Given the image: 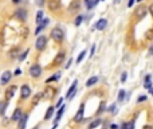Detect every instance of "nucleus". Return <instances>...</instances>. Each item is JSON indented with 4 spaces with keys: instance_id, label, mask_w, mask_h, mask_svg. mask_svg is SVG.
<instances>
[{
    "instance_id": "f257e3e1",
    "label": "nucleus",
    "mask_w": 153,
    "mask_h": 129,
    "mask_svg": "<svg viewBox=\"0 0 153 129\" xmlns=\"http://www.w3.org/2000/svg\"><path fill=\"white\" fill-rule=\"evenodd\" d=\"M51 38L55 43H62L65 40V32L61 27H54L51 30Z\"/></svg>"
},
{
    "instance_id": "f03ea898",
    "label": "nucleus",
    "mask_w": 153,
    "mask_h": 129,
    "mask_svg": "<svg viewBox=\"0 0 153 129\" xmlns=\"http://www.w3.org/2000/svg\"><path fill=\"white\" fill-rule=\"evenodd\" d=\"M28 75L34 79H38L40 78V75H42V67H40L39 63H32L30 69H28Z\"/></svg>"
},
{
    "instance_id": "7ed1b4c3",
    "label": "nucleus",
    "mask_w": 153,
    "mask_h": 129,
    "mask_svg": "<svg viewBox=\"0 0 153 129\" xmlns=\"http://www.w3.org/2000/svg\"><path fill=\"white\" fill-rule=\"evenodd\" d=\"M47 46V36L46 35H39L36 38V42H35V48L38 51H43Z\"/></svg>"
},
{
    "instance_id": "20e7f679",
    "label": "nucleus",
    "mask_w": 153,
    "mask_h": 129,
    "mask_svg": "<svg viewBox=\"0 0 153 129\" xmlns=\"http://www.w3.org/2000/svg\"><path fill=\"white\" fill-rule=\"evenodd\" d=\"M146 12H148V8L141 4V5H138V7L134 10V18L137 20H141L142 18L146 15Z\"/></svg>"
},
{
    "instance_id": "39448f33",
    "label": "nucleus",
    "mask_w": 153,
    "mask_h": 129,
    "mask_svg": "<svg viewBox=\"0 0 153 129\" xmlns=\"http://www.w3.org/2000/svg\"><path fill=\"white\" fill-rule=\"evenodd\" d=\"M20 97H22V100H28L31 97V87H30L28 83L22 85V87H20Z\"/></svg>"
},
{
    "instance_id": "423d86ee",
    "label": "nucleus",
    "mask_w": 153,
    "mask_h": 129,
    "mask_svg": "<svg viewBox=\"0 0 153 129\" xmlns=\"http://www.w3.org/2000/svg\"><path fill=\"white\" fill-rule=\"evenodd\" d=\"M77 86H78V79L73 81V83H71V86H70V89L67 90V93H66V98L73 100V98L77 96Z\"/></svg>"
},
{
    "instance_id": "0eeeda50",
    "label": "nucleus",
    "mask_w": 153,
    "mask_h": 129,
    "mask_svg": "<svg viewBox=\"0 0 153 129\" xmlns=\"http://www.w3.org/2000/svg\"><path fill=\"white\" fill-rule=\"evenodd\" d=\"M16 89H18V86H16V85H11L7 90H5V93H4V98H5V101H7V102L11 101L12 97L15 96Z\"/></svg>"
},
{
    "instance_id": "6e6552de",
    "label": "nucleus",
    "mask_w": 153,
    "mask_h": 129,
    "mask_svg": "<svg viewBox=\"0 0 153 129\" xmlns=\"http://www.w3.org/2000/svg\"><path fill=\"white\" fill-rule=\"evenodd\" d=\"M27 11L24 10V8H19V10H16L15 12H14V18H16L18 20H20V22H24V20L27 19Z\"/></svg>"
},
{
    "instance_id": "1a4fd4ad",
    "label": "nucleus",
    "mask_w": 153,
    "mask_h": 129,
    "mask_svg": "<svg viewBox=\"0 0 153 129\" xmlns=\"http://www.w3.org/2000/svg\"><path fill=\"white\" fill-rule=\"evenodd\" d=\"M83 113H85V104H81L79 105V109H78V112L75 113V116H74V121L75 122H82L83 121Z\"/></svg>"
},
{
    "instance_id": "9d476101",
    "label": "nucleus",
    "mask_w": 153,
    "mask_h": 129,
    "mask_svg": "<svg viewBox=\"0 0 153 129\" xmlns=\"http://www.w3.org/2000/svg\"><path fill=\"white\" fill-rule=\"evenodd\" d=\"M48 24H50V19H48V18H44V19L42 20V23L38 24V27H36V30L34 31V34L39 36V35H40V32L43 31V30H44L46 27H47Z\"/></svg>"
},
{
    "instance_id": "9b49d317",
    "label": "nucleus",
    "mask_w": 153,
    "mask_h": 129,
    "mask_svg": "<svg viewBox=\"0 0 153 129\" xmlns=\"http://www.w3.org/2000/svg\"><path fill=\"white\" fill-rule=\"evenodd\" d=\"M65 58H66V53H65V51H59L58 54L55 55L54 61H52V65H54V66H59V65H62L63 61H65Z\"/></svg>"
},
{
    "instance_id": "f8f14e48",
    "label": "nucleus",
    "mask_w": 153,
    "mask_h": 129,
    "mask_svg": "<svg viewBox=\"0 0 153 129\" xmlns=\"http://www.w3.org/2000/svg\"><path fill=\"white\" fill-rule=\"evenodd\" d=\"M12 77H14V74H12L11 71L10 70H7V71H4L3 74H1V78H0V83H1V85H7L8 82H10V81H11V78Z\"/></svg>"
},
{
    "instance_id": "ddd939ff",
    "label": "nucleus",
    "mask_w": 153,
    "mask_h": 129,
    "mask_svg": "<svg viewBox=\"0 0 153 129\" xmlns=\"http://www.w3.org/2000/svg\"><path fill=\"white\" fill-rule=\"evenodd\" d=\"M23 110L20 109V108H16L15 110H14V113H12V116H11V121H14V122H19L20 121V118L23 117Z\"/></svg>"
},
{
    "instance_id": "4468645a",
    "label": "nucleus",
    "mask_w": 153,
    "mask_h": 129,
    "mask_svg": "<svg viewBox=\"0 0 153 129\" xmlns=\"http://www.w3.org/2000/svg\"><path fill=\"white\" fill-rule=\"evenodd\" d=\"M43 96L47 100H52V98L55 97V87H52V86H46L44 87V91H43Z\"/></svg>"
},
{
    "instance_id": "2eb2a0df",
    "label": "nucleus",
    "mask_w": 153,
    "mask_h": 129,
    "mask_svg": "<svg viewBox=\"0 0 153 129\" xmlns=\"http://www.w3.org/2000/svg\"><path fill=\"white\" fill-rule=\"evenodd\" d=\"M47 5H48V10L52 12L58 11L61 8V0H48L47 1Z\"/></svg>"
},
{
    "instance_id": "dca6fc26",
    "label": "nucleus",
    "mask_w": 153,
    "mask_h": 129,
    "mask_svg": "<svg viewBox=\"0 0 153 129\" xmlns=\"http://www.w3.org/2000/svg\"><path fill=\"white\" fill-rule=\"evenodd\" d=\"M81 10V0H73L69 7V12L70 14H74V12H78Z\"/></svg>"
},
{
    "instance_id": "f3484780",
    "label": "nucleus",
    "mask_w": 153,
    "mask_h": 129,
    "mask_svg": "<svg viewBox=\"0 0 153 129\" xmlns=\"http://www.w3.org/2000/svg\"><path fill=\"white\" fill-rule=\"evenodd\" d=\"M27 121H28V114L24 113L23 117L20 118V121L18 122V129H26V126H27Z\"/></svg>"
},
{
    "instance_id": "a211bd4d",
    "label": "nucleus",
    "mask_w": 153,
    "mask_h": 129,
    "mask_svg": "<svg viewBox=\"0 0 153 129\" xmlns=\"http://www.w3.org/2000/svg\"><path fill=\"white\" fill-rule=\"evenodd\" d=\"M106 26H107V20L103 19V18H102V19H99L98 22L95 23V28H97L98 31H102V30H105Z\"/></svg>"
},
{
    "instance_id": "6ab92c4d",
    "label": "nucleus",
    "mask_w": 153,
    "mask_h": 129,
    "mask_svg": "<svg viewBox=\"0 0 153 129\" xmlns=\"http://www.w3.org/2000/svg\"><path fill=\"white\" fill-rule=\"evenodd\" d=\"M65 109H66V105H63L59 108V110L56 112V116H55V121H54V125H58L59 120H61V117H62V114L65 113Z\"/></svg>"
},
{
    "instance_id": "aec40b11",
    "label": "nucleus",
    "mask_w": 153,
    "mask_h": 129,
    "mask_svg": "<svg viewBox=\"0 0 153 129\" xmlns=\"http://www.w3.org/2000/svg\"><path fill=\"white\" fill-rule=\"evenodd\" d=\"M144 87H145L146 90H150L153 87L152 86V75L150 74H146L145 79H144Z\"/></svg>"
},
{
    "instance_id": "412c9836",
    "label": "nucleus",
    "mask_w": 153,
    "mask_h": 129,
    "mask_svg": "<svg viewBox=\"0 0 153 129\" xmlns=\"http://www.w3.org/2000/svg\"><path fill=\"white\" fill-rule=\"evenodd\" d=\"M101 124H102V118H94V120L89 124L87 129H95V128H98Z\"/></svg>"
},
{
    "instance_id": "4be33fe9",
    "label": "nucleus",
    "mask_w": 153,
    "mask_h": 129,
    "mask_svg": "<svg viewBox=\"0 0 153 129\" xmlns=\"http://www.w3.org/2000/svg\"><path fill=\"white\" fill-rule=\"evenodd\" d=\"M61 75H62V73L61 71H56L55 74H52V77H50V78L46 79V83H50V82H56V81H59L61 79Z\"/></svg>"
},
{
    "instance_id": "5701e85b",
    "label": "nucleus",
    "mask_w": 153,
    "mask_h": 129,
    "mask_svg": "<svg viewBox=\"0 0 153 129\" xmlns=\"http://www.w3.org/2000/svg\"><path fill=\"white\" fill-rule=\"evenodd\" d=\"M97 82H98V77H97V75H93V77H90V78L86 81V87H91V86H94Z\"/></svg>"
},
{
    "instance_id": "b1692460",
    "label": "nucleus",
    "mask_w": 153,
    "mask_h": 129,
    "mask_svg": "<svg viewBox=\"0 0 153 129\" xmlns=\"http://www.w3.org/2000/svg\"><path fill=\"white\" fill-rule=\"evenodd\" d=\"M19 55H20V48L19 47H14V48L10 51V58H12V59L19 58Z\"/></svg>"
},
{
    "instance_id": "393cba45",
    "label": "nucleus",
    "mask_w": 153,
    "mask_h": 129,
    "mask_svg": "<svg viewBox=\"0 0 153 129\" xmlns=\"http://www.w3.org/2000/svg\"><path fill=\"white\" fill-rule=\"evenodd\" d=\"M42 97H43V93H38V94H35V96H34V98H32V101H31L32 108H34V106H36L38 104H39V101L42 100Z\"/></svg>"
},
{
    "instance_id": "a878e982",
    "label": "nucleus",
    "mask_w": 153,
    "mask_h": 129,
    "mask_svg": "<svg viewBox=\"0 0 153 129\" xmlns=\"http://www.w3.org/2000/svg\"><path fill=\"white\" fill-rule=\"evenodd\" d=\"M54 112H55V106H48L47 112H46V114H44V120H46V121H48V120L52 117Z\"/></svg>"
},
{
    "instance_id": "bb28decb",
    "label": "nucleus",
    "mask_w": 153,
    "mask_h": 129,
    "mask_svg": "<svg viewBox=\"0 0 153 129\" xmlns=\"http://www.w3.org/2000/svg\"><path fill=\"white\" fill-rule=\"evenodd\" d=\"M126 100V91L124 89H121L118 91V97H117V101L118 102H124Z\"/></svg>"
},
{
    "instance_id": "cd10ccee",
    "label": "nucleus",
    "mask_w": 153,
    "mask_h": 129,
    "mask_svg": "<svg viewBox=\"0 0 153 129\" xmlns=\"http://www.w3.org/2000/svg\"><path fill=\"white\" fill-rule=\"evenodd\" d=\"M43 19H44V14H43V11H42V10H39V11H38V14H36L35 23H36V24H40Z\"/></svg>"
},
{
    "instance_id": "c85d7f7f",
    "label": "nucleus",
    "mask_w": 153,
    "mask_h": 129,
    "mask_svg": "<svg viewBox=\"0 0 153 129\" xmlns=\"http://www.w3.org/2000/svg\"><path fill=\"white\" fill-rule=\"evenodd\" d=\"M7 106H8L7 101H0V116H4V114H5Z\"/></svg>"
},
{
    "instance_id": "c756f323",
    "label": "nucleus",
    "mask_w": 153,
    "mask_h": 129,
    "mask_svg": "<svg viewBox=\"0 0 153 129\" xmlns=\"http://www.w3.org/2000/svg\"><path fill=\"white\" fill-rule=\"evenodd\" d=\"M106 112H109L110 114H116L117 113V105H116V104L110 105L109 108H106Z\"/></svg>"
},
{
    "instance_id": "7c9ffc66",
    "label": "nucleus",
    "mask_w": 153,
    "mask_h": 129,
    "mask_svg": "<svg viewBox=\"0 0 153 129\" xmlns=\"http://www.w3.org/2000/svg\"><path fill=\"white\" fill-rule=\"evenodd\" d=\"M83 22V16L82 15H78L77 18L74 19V24H75V27H78V26H81V23Z\"/></svg>"
},
{
    "instance_id": "2f4dec72",
    "label": "nucleus",
    "mask_w": 153,
    "mask_h": 129,
    "mask_svg": "<svg viewBox=\"0 0 153 129\" xmlns=\"http://www.w3.org/2000/svg\"><path fill=\"white\" fill-rule=\"evenodd\" d=\"M28 53H30V50H26V51H24V53H20L19 58H18V59H19V62H23L24 59L27 58V54H28Z\"/></svg>"
},
{
    "instance_id": "473e14b6",
    "label": "nucleus",
    "mask_w": 153,
    "mask_h": 129,
    "mask_svg": "<svg viewBox=\"0 0 153 129\" xmlns=\"http://www.w3.org/2000/svg\"><path fill=\"white\" fill-rule=\"evenodd\" d=\"M86 53H87L86 50H83V51H81V53H79L78 58H77V63H81V62H82V59L85 58V55H86Z\"/></svg>"
},
{
    "instance_id": "72a5a7b5",
    "label": "nucleus",
    "mask_w": 153,
    "mask_h": 129,
    "mask_svg": "<svg viewBox=\"0 0 153 129\" xmlns=\"http://www.w3.org/2000/svg\"><path fill=\"white\" fill-rule=\"evenodd\" d=\"M105 102H101V105H99V108H98V110H97V116H98V114H101L102 112H105L106 110V108H105Z\"/></svg>"
},
{
    "instance_id": "f704fd0d",
    "label": "nucleus",
    "mask_w": 153,
    "mask_h": 129,
    "mask_svg": "<svg viewBox=\"0 0 153 129\" xmlns=\"http://www.w3.org/2000/svg\"><path fill=\"white\" fill-rule=\"evenodd\" d=\"M134 122H136V120H132V121L126 122V129H134Z\"/></svg>"
},
{
    "instance_id": "c9c22d12",
    "label": "nucleus",
    "mask_w": 153,
    "mask_h": 129,
    "mask_svg": "<svg viewBox=\"0 0 153 129\" xmlns=\"http://www.w3.org/2000/svg\"><path fill=\"white\" fill-rule=\"evenodd\" d=\"M146 100H148V96H145V94H142V96H140V97L137 98V102L140 104V102H145Z\"/></svg>"
},
{
    "instance_id": "e433bc0d",
    "label": "nucleus",
    "mask_w": 153,
    "mask_h": 129,
    "mask_svg": "<svg viewBox=\"0 0 153 129\" xmlns=\"http://www.w3.org/2000/svg\"><path fill=\"white\" fill-rule=\"evenodd\" d=\"M126 78H128V73H126V71H124V73L121 74V82L125 83L126 82Z\"/></svg>"
},
{
    "instance_id": "4c0bfd02",
    "label": "nucleus",
    "mask_w": 153,
    "mask_h": 129,
    "mask_svg": "<svg viewBox=\"0 0 153 129\" xmlns=\"http://www.w3.org/2000/svg\"><path fill=\"white\" fill-rule=\"evenodd\" d=\"M44 1H46V0H36L35 3H36V5H38V7H43Z\"/></svg>"
},
{
    "instance_id": "58836bf2",
    "label": "nucleus",
    "mask_w": 153,
    "mask_h": 129,
    "mask_svg": "<svg viewBox=\"0 0 153 129\" xmlns=\"http://www.w3.org/2000/svg\"><path fill=\"white\" fill-rule=\"evenodd\" d=\"M95 44H93V46H91V50H90V58L91 57H94V54H95Z\"/></svg>"
},
{
    "instance_id": "ea45409f",
    "label": "nucleus",
    "mask_w": 153,
    "mask_h": 129,
    "mask_svg": "<svg viewBox=\"0 0 153 129\" xmlns=\"http://www.w3.org/2000/svg\"><path fill=\"white\" fill-rule=\"evenodd\" d=\"M71 63H73V58H70V59H69V61H67V63H66V65H65V69H70Z\"/></svg>"
},
{
    "instance_id": "a19ab883",
    "label": "nucleus",
    "mask_w": 153,
    "mask_h": 129,
    "mask_svg": "<svg viewBox=\"0 0 153 129\" xmlns=\"http://www.w3.org/2000/svg\"><path fill=\"white\" fill-rule=\"evenodd\" d=\"M62 102H63V98H59V101L55 104V109H56V108H61V106H62Z\"/></svg>"
},
{
    "instance_id": "79ce46f5",
    "label": "nucleus",
    "mask_w": 153,
    "mask_h": 129,
    "mask_svg": "<svg viewBox=\"0 0 153 129\" xmlns=\"http://www.w3.org/2000/svg\"><path fill=\"white\" fill-rule=\"evenodd\" d=\"M20 74H22V70H20V69H16L15 73H14V77H19Z\"/></svg>"
},
{
    "instance_id": "37998d69",
    "label": "nucleus",
    "mask_w": 153,
    "mask_h": 129,
    "mask_svg": "<svg viewBox=\"0 0 153 129\" xmlns=\"http://www.w3.org/2000/svg\"><path fill=\"white\" fill-rule=\"evenodd\" d=\"M109 129H120V126L117 124H110L109 125Z\"/></svg>"
},
{
    "instance_id": "c03bdc74",
    "label": "nucleus",
    "mask_w": 153,
    "mask_h": 129,
    "mask_svg": "<svg viewBox=\"0 0 153 129\" xmlns=\"http://www.w3.org/2000/svg\"><path fill=\"white\" fill-rule=\"evenodd\" d=\"M148 10H149V14H150V15H152V18H153V4H152V5H149V7H148Z\"/></svg>"
},
{
    "instance_id": "a18cd8bd",
    "label": "nucleus",
    "mask_w": 153,
    "mask_h": 129,
    "mask_svg": "<svg viewBox=\"0 0 153 129\" xmlns=\"http://www.w3.org/2000/svg\"><path fill=\"white\" fill-rule=\"evenodd\" d=\"M133 4H134V0H128V7H132V5H133Z\"/></svg>"
},
{
    "instance_id": "49530a36",
    "label": "nucleus",
    "mask_w": 153,
    "mask_h": 129,
    "mask_svg": "<svg viewBox=\"0 0 153 129\" xmlns=\"http://www.w3.org/2000/svg\"><path fill=\"white\" fill-rule=\"evenodd\" d=\"M142 129H153V126L152 125H144V126H142Z\"/></svg>"
},
{
    "instance_id": "de8ad7c7",
    "label": "nucleus",
    "mask_w": 153,
    "mask_h": 129,
    "mask_svg": "<svg viewBox=\"0 0 153 129\" xmlns=\"http://www.w3.org/2000/svg\"><path fill=\"white\" fill-rule=\"evenodd\" d=\"M120 129H126V122H122L121 126H120Z\"/></svg>"
},
{
    "instance_id": "09e8293b",
    "label": "nucleus",
    "mask_w": 153,
    "mask_h": 129,
    "mask_svg": "<svg viewBox=\"0 0 153 129\" xmlns=\"http://www.w3.org/2000/svg\"><path fill=\"white\" fill-rule=\"evenodd\" d=\"M20 1H22V0H12V3H14V4H19Z\"/></svg>"
},
{
    "instance_id": "8fccbe9b",
    "label": "nucleus",
    "mask_w": 153,
    "mask_h": 129,
    "mask_svg": "<svg viewBox=\"0 0 153 129\" xmlns=\"http://www.w3.org/2000/svg\"><path fill=\"white\" fill-rule=\"evenodd\" d=\"M120 1H121V0H114L113 3H114V4H118V3H120Z\"/></svg>"
},
{
    "instance_id": "3c124183",
    "label": "nucleus",
    "mask_w": 153,
    "mask_h": 129,
    "mask_svg": "<svg viewBox=\"0 0 153 129\" xmlns=\"http://www.w3.org/2000/svg\"><path fill=\"white\" fill-rule=\"evenodd\" d=\"M149 91H150V94H152V96H153V87H152V89L149 90Z\"/></svg>"
},
{
    "instance_id": "603ef678",
    "label": "nucleus",
    "mask_w": 153,
    "mask_h": 129,
    "mask_svg": "<svg viewBox=\"0 0 153 129\" xmlns=\"http://www.w3.org/2000/svg\"><path fill=\"white\" fill-rule=\"evenodd\" d=\"M136 1H138V3H141V1H144V0H136Z\"/></svg>"
},
{
    "instance_id": "864d4df0",
    "label": "nucleus",
    "mask_w": 153,
    "mask_h": 129,
    "mask_svg": "<svg viewBox=\"0 0 153 129\" xmlns=\"http://www.w3.org/2000/svg\"><path fill=\"white\" fill-rule=\"evenodd\" d=\"M150 53H152V54H153V47H152V48H150Z\"/></svg>"
},
{
    "instance_id": "5fc2aeb1",
    "label": "nucleus",
    "mask_w": 153,
    "mask_h": 129,
    "mask_svg": "<svg viewBox=\"0 0 153 129\" xmlns=\"http://www.w3.org/2000/svg\"><path fill=\"white\" fill-rule=\"evenodd\" d=\"M99 1H103V0H99Z\"/></svg>"
}]
</instances>
